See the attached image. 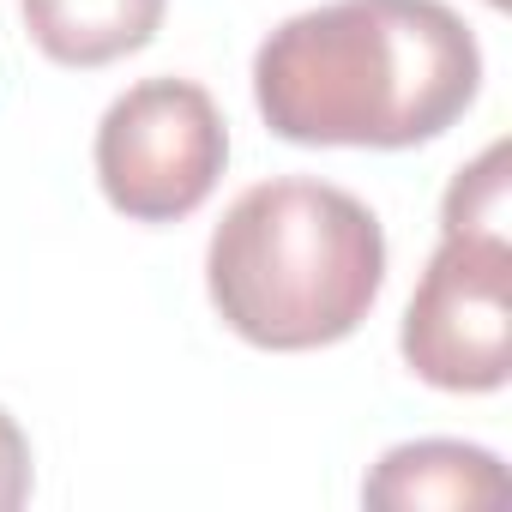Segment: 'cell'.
<instances>
[{
	"label": "cell",
	"mask_w": 512,
	"mask_h": 512,
	"mask_svg": "<svg viewBox=\"0 0 512 512\" xmlns=\"http://www.w3.org/2000/svg\"><path fill=\"white\" fill-rule=\"evenodd\" d=\"M398 350L440 392H500L512 374V241L440 235Z\"/></svg>",
	"instance_id": "4"
},
{
	"label": "cell",
	"mask_w": 512,
	"mask_h": 512,
	"mask_svg": "<svg viewBox=\"0 0 512 512\" xmlns=\"http://www.w3.org/2000/svg\"><path fill=\"white\" fill-rule=\"evenodd\" d=\"M362 500L386 506V512L500 506L506 500V470L488 446H470V440H404L368 470Z\"/></svg>",
	"instance_id": "5"
},
{
	"label": "cell",
	"mask_w": 512,
	"mask_h": 512,
	"mask_svg": "<svg viewBox=\"0 0 512 512\" xmlns=\"http://www.w3.org/2000/svg\"><path fill=\"white\" fill-rule=\"evenodd\" d=\"M488 7H506V0H488Z\"/></svg>",
	"instance_id": "9"
},
{
	"label": "cell",
	"mask_w": 512,
	"mask_h": 512,
	"mask_svg": "<svg viewBox=\"0 0 512 512\" xmlns=\"http://www.w3.org/2000/svg\"><path fill=\"white\" fill-rule=\"evenodd\" d=\"M205 290L217 320L253 350L344 344L386 290V229L332 181H260L211 229Z\"/></svg>",
	"instance_id": "2"
},
{
	"label": "cell",
	"mask_w": 512,
	"mask_h": 512,
	"mask_svg": "<svg viewBox=\"0 0 512 512\" xmlns=\"http://www.w3.org/2000/svg\"><path fill=\"white\" fill-rule=\"evenodd\" d=\"M25 500H31V440L7 410H0V512H13Z\"/></svg>",
	"instance_id": "8"
},
{
	"label": "cell",
	"mask_w": 512,
	"mask_h": 512,
	"mask_svg": "<svg viewBox=\"0 0 512 512\" xmlns=\"http://www.w3.org/2000/svg\"><path fill=\"white\" fill-rule=\"evenodd\" d=\"M97 187L133 223L193 217L229 163V127L205 85L139 79L97 121Z\"/></svg>",
	"instance_id": "3"
},
{
	"label": "cell",
	"mask_w": 512,
	"mask_h": 512,
	"mask_svg": "<svg viewBox=\"0 0 512 512\" xmlns=\"http://www.w3.org/2000/svg\"><path fill=\"white\" fill-rule=\"evenodd\" d=\"M31 43L55 67H109L121 55H139L157 31L169 0H19Z\"/></svg>",
	"instance_id": "6"
},
{
	"label": "cell",
	"mask_w": 512,
	"mask_h": 512,
	"mask_svg": "<svg viewBox=\"0 0 512 512\" xmlns=\"http://www.w3.org/2000/svg\"><path fill=\"white\" fill-rule=\"evenodd\" d=\"M506 217H512V187H506V145L494 139L476 163H464L440 199V235H482V241H506Z\"/></svg>",
	"instance_id": "7"
},
{
	"label": "cell",
	"mask_w": 512,
	"mask_h": 512,
	"mask_svg": "<svg viewBox=\"0 0 512 512\" xmlns=\"http://www.w3.org/2000/svg\"><path fill=\"white\" fill-rule=\"evenodd\" d=\"M482 91V49L446 0H326L253 55V103L290 145L410 151Z\"/></svg>",
	"instance_id": "1"
}]
</instances>
